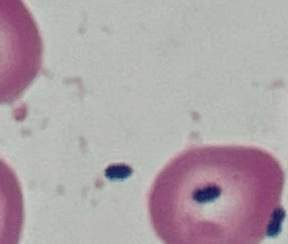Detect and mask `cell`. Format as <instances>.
I'll use <instances>...</instances> for the list:
<instances>
[{
	"label": "cell",
	"mask_w": 288,
	"mask_h": 244,
	"mask_svg": "<svg viewBox=\"0 0 288 244\" xmlns=\"http://www.w3.org/2000/svg\"><path fill=\"white\" fill-rule=\"evenodd\" d=\"M285 170L256 146L200 144L156 175L149 222L167 244H258L281 214Z\"/></svg>",
	"instance_id": "6da1fadb"
},
{
	"label": "cell",
	"mask_w": 288,
	"mask_h": 244,
	"mask_svg": "<svg viewBox=\"0 0 288 244\" xmlns=\"http://www.w3.org/2000/svg\"><path fill=\"white\" fill-rule=\"evenodd\" d=\"M24 195L16 172L0 158V244H17L24 231Z\"/></svg>",
	"instance_id": "3957f363"
},
{
	"label": "cell",
	"mask_w": 288,
	"mask_h": 244,
	"mask_svg": "<svg viewBox=\"0 0 288 244\" xmlns=\"http://www.w3.org/2000/svg\"><path fill=\"white\" fill-rule=\"evenodd\" d=\"M45 43L24 0H0V105H12L41 73Z\"/></svg>",
	"instance_id": "7a4b0ae2"
}]
</instances>
